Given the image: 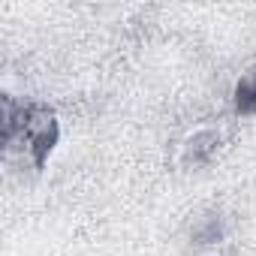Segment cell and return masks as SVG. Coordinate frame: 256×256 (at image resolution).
I'll list each match as a JSON object with an SVG mask.
<instances>
[{"instance_id":"cell-4","label":"cell","mask_w":256,"mask_h":256,"mask_svg":"<svg viewBox=\"0 0 256 256\" xmlns=\"http://www.w3.org/2000/svg\"><path fill=\"white\" fill-rule=\"evenodd\" d=\"M232 102H235V112L238 114H256V64L238 78L235 94H232Z\"/></svg>"},{"instance_id":"cell-3","label":"cell","mask_w":256,"mask_h":256,"mask_svg":"<svg viewBox=\"0 0 256 256\" xmlns=\"http://www.w3.org/2000/svg\"><path fill=\"white\" fill-rule=\"evenodd\" d=\"M220 145H223V133L217 126H196L193 133L181 139L175 160L181 169H202L220 154Z\"/></svg>"},{"instance_id":"cell-1","label":"cell","mask_w":256,"mask_h":256,"mask_svg":"<svg viewBox=\"0 0 256 256\" xmlns=\"http://www.w3.org/2000/svg\"><path fill=\"white\" fill-rule=\"evenodd\" d=\"M4 157L28 163L30 169H42L60 139V124L54 112L42 102H16L4 94Z\"/></svg>"},{"instance_id":"cell-2","label":"cell","mask_w":256,"mask_h":256,"mask_svg":"<svg viewBox=\"0 0 256 256\" xmlns=\"http://www.w3.org/2000/svg\"><path fill=\"white\" fill-rule=\"evenodd\" d=\"M184 238H187V247L193 250V256H214L232 241V217L217 205L202 208V211L190 214Z\"/></svg>"}]
</instances>
